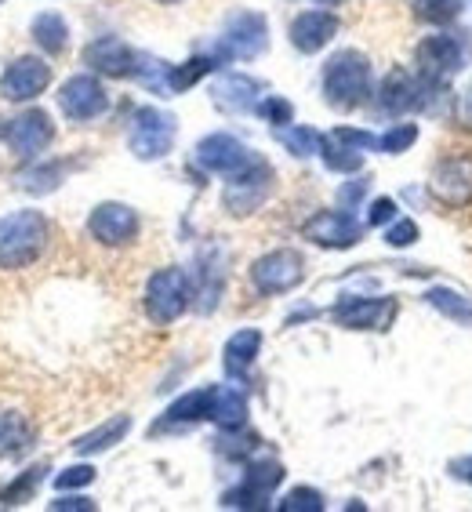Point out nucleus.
Instances as JSON below:
<instances>
[{
  "label": "nucleus",
  "mask_w": 472,
  "mask_h": 512,
  "mask_svg": "<svg viewBox=\"0 0 472 512\" xmlns=\"http://www.w3.org/2000/svg\"><path fill=\"white\" fill-rule=\"evenodd\" d=\"M48 218L40 211H11L0 218V269L33 266L48 247Z\"/></svg>",
  "instance_id": "obj_1"
},
{
  "label": "nucleus",
  "mask_w": 472,
  "mask_h": 512,
  "mask_svg": "<svg viewBox=\"0 0 472 512\" xmlns=\"http://www.w3.org/2000/svg\"><path fill=\"white\" fill-rule=\"evenodd\" d=\"M324 95L335 109H356L371 99V59L345 48L324 66Z\"/></svg>",
  "instance_id": "obj_2"
},
{
  "label": "nucleus",
  "mask_w": 472,
  "mask_h": 512,
  "mask_svg": "<svg viewBox=\"0 0 472 512\" xmlns=\"http://www.w3.org/2000/svg\"><path fill=\"white\" fill-rule=\"evenodd\" d=\"M418 73L429 84H447L451 77H458L465 66L472 62V40L462 33H433L425 37L414 51Z\"/></svg>",
  "instance_id": "obj_3"
},
{
  "label": "nucleus",
  "mask_w": 472,
  "mask_h": 512,
  "mask_svg": "<svg viewBox=\"0 0 472 512\" xmlns=\"http://www.w3.org/2000/svg\"><path fill=\"white\" fill-rule=\"evenodd\" d=\"M273 168H269L266 160H251L244 171H236L229 175L226 182V193H222V207H226L229 215L244 218V215H255L258 207L266 204L269 193H273Z\"/></svg>",
  "instance_id": "obj_4"
},
{
  "label": "nucleus",
  "mask_w": 472,
  "mask_h": 512,
  "mask_svg": "<svg viewBox=\"0 0 472 512\" xmlns=\"http://www.w3.org/2000/svg\"><path fill=\"white\" fill-rule=\"evenodd\" d=\"M189 276L182 269L168 266V269H157V273L149 276L146 284V313L153 324H175L178 316L189 309Z\"/></svg>",
  "instance_id": "obj_5"
},
{
  "label": "nucleus",
  "mask_w": 472,
  "mask_h": 512,
  "mask_svg": "<svg viewBox=\"0 0 472 512\" xmlns=\"http://www.w3.org/2000/svg\"><path fill=\"white\" fill-rule=\"evenodd\" d=\"M175 117L164 113L157 106H142L131 120V135H128V146L138 160H160L168 157L171 146H175Z\"/></svg>",
  "instance_id": "obj_6"
},
{
  "label": "nucleus",
  "mask_w": 472,
  "mask_h": 512,
  "mask_svg": "<svg viewBox=\"0 0 472 512\" xmlns=\"http://www.w3.org/2000/svg\"><path fill=\"white\" fill-rule=\"evenodd\" d=\"M305 280V258L291 247H280V251H269L251 266V287L258 295H287L295 291Z\"/></svg>",
  "instance_id": "obj_7"
},
{
  "label": "nucleus",
  "mask_w": 472,
  "mask_h": 512,
  "mask_svg": "<svg viewBox=\"0 0 472 512\" xmlns=\"http://www.w3.org/2000/svg\"><path fill=\"white\" fill-rule=\"evenodd\" d=\"M269 44V26L258 11H236L222 26L218 37V59H255Z\"/></svg>",
  "instance_id": "obj_8"
},
{
  "label": "nucleus",
  "mask_w": 472,
  "mask_h": 512,
  "mask_svg": "<svg viewBox=\"0 0 472 512\" xmlns=\"http://www.w3.org/2000/svg\"><path fill=\"white\" fill-rule=\"evenodd\" d=\"M433 197L447 207H462L472 200V149H451L436 160L433 178H429Z\"/></svg>",
  "instance_id": "obj_9"
},
{
  "label": "nucleus",
  "mask_w": 472,
  "mask_h": 512,
  "mask_svg": "<svg viewBox=\"0 0 472 512\" xmlns=\"http://www.w3.org/2000/svg\"><path fill=\"white\" fill-rule=\"evenodd\" d=\"M59 106L69 120H77V124H88V120L102 117L109 109V95L102 88L99 77H91V73H80V77H69L59 91Z\"/></svg>",
  "instance_id": "obj_10"
},
{
  "label": "nucleus",
  "mask_w": 472,
  "mask_h": 512,
  "mask_svg": "<svg viewBox=\"0 0 472 512\" xmlns=\"http://www.w3.org/2000/svg\"><path fill=\"white\" fill-rule=\"evenodd\" d=\"M51 84V66L37 55H22L15 59L8 69H4V77H0V95L8 102H30L37 99L40 91Z\"/></svg>",
  "instance_id": "obj_11"
},
{
  "label": "nucleus",
  "mask_w": 472,
  "mask_h": 512,
  "mask_svg": "<svg viewBox=\"0 0 472 512\" xmlns=\"http://www.w3.org/2000/svg\"><path fill=\"white\" fill-rule=\"evenodd\" d=\"M251 149L240 142L236 135H226V131H218V135H207L204 142L197 146V164L204 171H215V175H236V171H244L251 164Z\"/></svg>",
  "instance_id": "obj_12"
},
{
  "label": "nucleus",
  "mask_w": 472,
  "mask_h": 512,
  "mask_svg": "<svg viewBox=\"0 0 472 512\" xmlns=\"http://www.w3.org/2000/svg\"><path fill=\"white\" fill-rule=\"evenodd\" d=\"M302 233H305V240H313V244L342 251V247L360 244L364 226H360L349 211H316V215L302 226Z\"/></svg>",
  "instance_id": "obj_13"
},
{
  "label": "nucleus",
  "mask_w": 472,
  "mask_h": 512,
  "mask_svg": "<svg viewBox=\"0 0 472 512\" xmlns=\"http://www.w3.org/2000/svg\"><path fill=\"white\" fill-rule=\"evenodd\" d=\"M280 480H284V465L280 462H273V458L251 462L247 465L244 487H240V491H229L226 498H222V505H229V509H258V505L280 487Z\"/></svg>",
  "instance_id": "obj_14"
},
{
  "label": "nucleus",
  "mask_w": 472,
  "mask_h": 512,
  "mask_svg": "<svg viewBox=\"0 0 472 512\" xmlns=\"http://www.w3.org/2000/svg\"><path fill=\"white\" fill-rule=\"evenodd\" d=\"M88 233L106 247H124L138 237V215L128 204H99L88 218Z\"/></svg>",
  "instance_id": "obj_15"
},
{
  "label": "nucleus",
  "mask_w": 472,
  "mask_h": 512,
  "mask_svg": "<svg viewBox=\"0 0 472 512\" xmlns=\"http://www.w3.org/2000/svg\"><path fill=\"white\" fill-rule=\"evenodd\" d=\"M51 138H55V124H51V117L44 109H26L22 117L11 120V128H8V146L19 160L37 157Z\"/></svg>",
  "instance_id": "obj_16"
},
{
  "label": "nucleus",
  "mask_w": 472,
  "mask_h": 512,
  "mask_svg": "<svg viewBox=\"0 0 472 512\" xmlns=\"http://www.w3.org/2000/svg\"><path fill=\"white\" fill-rule=\"evenodd\" d=\"M396 302L393 298H345L335 306V320L353 331H385L393 324Z\"/></svg>",
  "instance_id": "obj_17"
},
{
  "label": "nucleus",
  "mask_w": 472,
  "mask_h": 512,
  "mask_svg": "<svg viewBox=\"0 0 472 512\" xmlns=\"http://www.w3.org/2000/svg\"><path fill=\"white\" fill-rule=\"evenodd\" d=\"M338 33V15L331 11H302L295 22H291V44H295L302 55H316V51H324Z\"/></svg>",
  "instance_id": "obj_18"
},
{
  "label": "nucleus",
  "mask_w": 472,
  "mask_h": 512,
  "mask_svg": "<svg viewBox=\"0 0 472 512\" xmlns=\"http://www.w3.org/2000/svg\"><path fill=\"white\" fill-rule=\"evenodd\" d=\"M84 62H88L91 69L106 73V77H135L138 51H131L128 44L117 37H102V40H95V44H88Z\"/></svg>",
  "instance_id": "obj_19"
},
{
  "label": "nucleus",
  "mask_w": 472,
  "mask_h": 512,
  "mask_svg": "<svg viewBox=\"0 0 472 512\" xmlns=\"http://www.w3.org/2000/svg\"><path fill=\"white\" fill-rule=\"evenodd\" d=\"M422 91H425V80H414L407 69H393V73L382 80L378 106L396 117V113H407V109L422 106Z\"/></svg>",
  "instance_id": "obj_20"
},
{
  "label": "nucleus",
  "mask_w": 472,
  "mask_h": 512,
  "mask_svg": "<svg viewBox=\"0 0 472 512\" xmlns=\"http://www.w3.org/2000/svg\"><path fill=\"white\" fill-rule=\"evenodd\" d=\"M211 99L226 113H251L258 106V84L244 73H229L211 88Z\"/></svg>",
  "instance_id": "obj_21"
},
{
  "label": "nucleus",
  "mask_w": 472,
  "mask_h": 512,
  "mask_svg": "<svg viewBox=\"0 0 472 512\" xmlns=\"http://www.w3.org/2000/svg\"><path fill=\"white\" fill-rule=\"evenodd\" d=\"M258 349H262V331H255V327H244V331H236V335L226 342V349H222V364H226V375L229 378H244L247 367L255 364Z\"/></svg>",
  "instance_id": "obj_22"
},
{
  "label": "nucleus",
  "mask_w": 472,
  "mask_h": 512,
  "mask_svg": "<svg viewBox=\"0 0 472 512\" xmlns=\"http://www.w3.org/2000/svg\"><path fill=\"white\" fill-rule=\"evenodd\" d=\"M215 385H207V389H193V393H186L182 400H175V404L168 407V418H164V425H182V422H204V418H211V411H215Z\"/></svg>",
  "instance_id": "obj_23"
},
{
  "label": "nucleus",
  "mask_w": 472,
  "mask_h": 512,
  "mask_svg": "<svg viewBox=\"0 0 472 512\" xmlns=\"http://www.w3.org/2000/svg\"><path fill=\"white\" fill-rule=\"evenodd\" d=\"M131 429V418L128 414H117V418H109V422H102L99 429H91L88 436H80L77 444V454H99V451H109L113 444H120L124 436H128Z\"/></svg>",
  "instance_id": "obj_24"
},
{
  "label": "nucleus",
  "mask_w": 472,
  "mask_h": 512,
  "mask_svg": "<svg viewBox=\"0 0 472 512\" xmlns=\"http://www.w3.org/2000/svg\"><path fill=\"white\" fill-rule=\"evenodd\" d=\"M33 447V429L26 425L22 414L0 411V458H15V454Z\"/></svg>",
  "instance_id": "obj_25"
},
{
  "label": "nucleus",
  "mask_w": 472,
  "mask_h": 512,
  "mask_svg": "<svg viewBox=\"0 0 472 512\" xmlns=\"http://www.w3.org/2000/svg\"><path fill=\"white\" fill-rule=\"evenodd\" d=\"M222 429H240L247 422V396L244 389H236V385H222L215 393V411H211Z\"/></svg>",
  "instance_id": "obj_26"
},
{
  "label": "nucleus",
  "mask_w": 472,
  "mask_h": 512,
  "mask_svg": "<svg viewBox=\"0 0 472 512\" xmlns=\"http://www.w3.org/2000/svg\"><path fill=\"white\" fill-rule=\"evenodd\" d=\"M425 298H429V306H436L447 320H454L458 327H472V298L469 295L451 291V287H433Z\"/></svg>",
  "instance_id": "obj_27"
},
{
  "label": "nucleus",
  "mask_w": 472,
  "mask_h": 512,
  "mask_svg": "<svg viewBox=\"0 0 472 512\" xmlns=\"http://www.w3.org/2000/svg\"><path fill=\"white\" fill-rule=\"evenodd\" d=\"M66 37H69V30L59 11H44V15L33 19V40H37L44 51H51V55H59V51L66 48Z\"/></svg>",
  "instance_id": "obj_28"
},
{
  "label": "nucleus",
  "mask_w": 472,
  "mask_h": 512,
  "mask_svg": "<svg viewBox=\"0 0 472 512\" xmlns=\"http://www.w3.org/2000/svg\"><path fill=\"white\" fill-rule=\"evenodd\" d=\"M465 0H414V15L429 26H451L462 15Z\"/></svg>",
  "instance_id": "obj_29"
},
{
  "label": "nucleus",
  "mask_w": 472,
  "mask_h": 512,
  "mask_svg": "<svg viewBox=\"0 0 472 512\" xmlns=\"http://www.w3.org/2000/svg\"><path fill=\"white\" fill-rule=\"evenodd\" d=\"M320 153H324V164L331 171H360V168H364V153H360V149H353V146H345V142H338L335 135L324 138Z\"/></svg>",
  "instance_id": "obj_30"
},
{
  "label": "nucleus",
  "mask_w": 472,
  "mask_h": 512,
  "mask_svg": "<svg viewBox=\"0 0 472 512\" xmlns=\"http://www.w3.org/2000/svg\"><path fill=\"white\" fill-rule=\"evenodd\" d=\"M215 69V59H189L186 66H168V84H164V91L168 95H178V91L193 88L204 73H211Z\"/></svg>",
  "instance_id": "obj_31"
},
{
  "label": "nucleus",
  "mask_w": 472,
  "mask_h": 512,
  "mask_svg": "<svg viewBox=\"0 0 472 512\" xmlns=\"http://www.w3.org/2000/svg\"><path fill=\"white\" fill-rule=\"evenodd\" d=\"M276 138H280L295 157H313V153H320V146H324V138L316 135L313 128H291V124L276 128Z\"/></svg>",
  "instance_id": "obj_32"
},
{
  "label": "nucleus",
  "mask_w": 472,
  "mask_h": 512,
  "mask_svg": "<svg viewBox=\"0 0 472 512\" xmlns=\"http://www.w3.org/2000/svg\"><path fill=\"white\" fill-rule=\"evenodd\" d=\"M414 142H418V128L414 124H393V128L378 138V149L382 153H407Z\"/></svg>",
  "instance_id": "obj_33"
},
{
  "label": "nucleus",
  "mask_w": 472,
  "mask_h": 512,
  "mask_svg": "<svg viewBox=\"0 0 472 512\" xmlns=\"http://www.w3.org/2000/svg\"><path fill=\"white\" fill-rule=\"evenodd\" d=\"M40 480H44V465H37V469H30V473H22L19 483H11L8 491L0 494V502H4V505H22L33 494V487H37Z\"/></svg>",
  "instance_id": "obj_34"
},
{
  "label": "nucleus",
  "mask_w": 472,
  "mask_h": 512,
  "mask_svg": "<svg viewBox=\"0 0 472 512\" xmlns=\"http://www.w3.org/2000/svg\"><path fill=\"white\" fill-rule=\"evenodd\" d=\"M280 509L284 512H320L324 509V498H320V491H313V487H295V491L280 502Z\"/></svg>",
  "instance_id": "obj_35"
},
{
  "label": "nucleus",
  "mask_w": 472,
  "mask_h": 512,
  "mask_svg": "<svg viewBox=\"0 0 472 512\" xmlns=\"http://www.w3.org/2000/svg\"><path fill=\"white\" fill-rule=\"evenodd\" d=\"M255 109L269 120V124H276V128H280V124H291V117H295V106H291L287 99H276V95L266 102H258Z\"/></svg>",
  "instance_id": "obj_36"
},
{
  "label": "nucleus",
  "mask_w": 472,
  "mask_h": 512,
  "mask_svg": "<svg viewBox=\"0 0 472 512\" xmlns=\"http://www.w3.org/2000/svg\"><path fill=\"white\" fill-rule=\"evenodd\" d=\"M59 175H62V164H51V168H44V171H30L22 186L30 189V193H48V189L59 186Z\"/></svg>",
  "instance_id": "obj_37"
},
{
  "label": "nucleus",
  "mask_w": 472,
  "mask_h": 512,
  "mask_svg": "<svg viewBox=\"0 0 472 512\" xmlns=\"http://www.w3.org/2000/svg\"><path fill=\"white\" fill-rule=\"evenodd\" d=\"M385 240H389V247H411L414 240H418V222H414V218H400V222L389 226Z\"/></svg>",
  "instance_id": "obj_38"
},
{
  "label": "nucleus",
  "mask_w": 472,
  "mask_h": 512,
  "mask_svg": "<svg viewBox=\"0 0 472 512\" xmlns=\"http://www.w3.org/2000/svg\"><path fill=\"white\" fill-rule=\"evenodd\" d=\"M454 128L472 131V80L458 91V99H454Z\"/></svg>",
  "instance_id": "obj_39"
},
{
  "label": "nucleus",
  "mask_w": 472,
  "mask_h": 512,
  "mask_svg": "<svg viewBox=\"0 0 472 512\" xmlns=\"http://www.w3.org/2000/svg\"><path fill=\"white\" fill-rule=\"evenodd\" d=\"M91 480H95V469H91V465H73V469H66L55 483H59V491H69V487H88Z\"/></svg>",
  "instance_id": "obj_40"
},
{
  "label": "nucleus",
  "mask_w": 472,
  "mask_h": 512,
  "mask_svg": "<svg viewBox=\"0 0 472 512\" xmlns=\"http://www.w3.org/2000/svg\"><path fill=\"white\" fill-rule=\"evenodd\" d=\"M396 218V204L389 197H378L367 211V226H385V222H393Z\"/></svg>",
  "instance_id": "obj_41"
},
{
  "label": "nucleus",
  "mask_w": 472,
  "mask_h": 512,
  "mask_svg": "<svg viewBox=\"0 0 472 512\" xmlns=\"http://www.w3.org/2000/svg\"><path fill=\"white\" fill-rule=\"evenodd\" d=\"M367 193V182H353V186H345L342 193H338V200L342 204H353V200H360Z\"/></svg>",
  "instance_id": "obj_42"
},
{
  "label": "nucleus",
  "mask_w": 472,
  "mask_h": 512,
  "mask_svg": "<svg viewBox=\"0 0 472 512\" xmlns=\"http://www.w3.org/2000/svg\"><path fill=\"white\" fill-rule=\"evenodd\" d=\"M51 509L62 512V509H95L88 498H59V502H51Z\"/></svg>",
  "instance_id": "obj_43"
},
{
  "label": "nucleus",
  "mask_w": 472,
  "mask_h": 512,
  "mask_svg": "<svg viewBox=\"0 0 472 512\" xmlns=\"http://www.w3.org/2000/svg\"><path fill=\"white\" fill-rule=\"evenodd\" d=\"M454 476H462V480L472 483V458H462V462L454 465Z\"/></svg>",
  "instance_id": "obj_44"
},
{
  "label": "nucleus",
  "mask_w": 472,
  "mask_h": 512,
  "mask_svg": "<svg viewBox=\"0 0 472 512\" xmlns=\"http://www.w3.org/2000/svg\"><path fill=\"white\" fill-rule=\"evenodd\" d=\"M320 4H342V0H320Z\"/></svg>",
  "instance_id": "obj_45"
},
{
  "label": "nucleus",
  "mask_w": 472,
  "mask_h": 512,
  "mask_svg": "<svg viewBox=\"0 0 472 512\" xmlns=\"http://www.w3.org/2000/svg\"><path fill=\"white\" fill-rule=\"evenodd\" d=\"M157 4H178V0H157Z\"/></svg>",
  "instance_id": "obj_46"
}]
</instances>
